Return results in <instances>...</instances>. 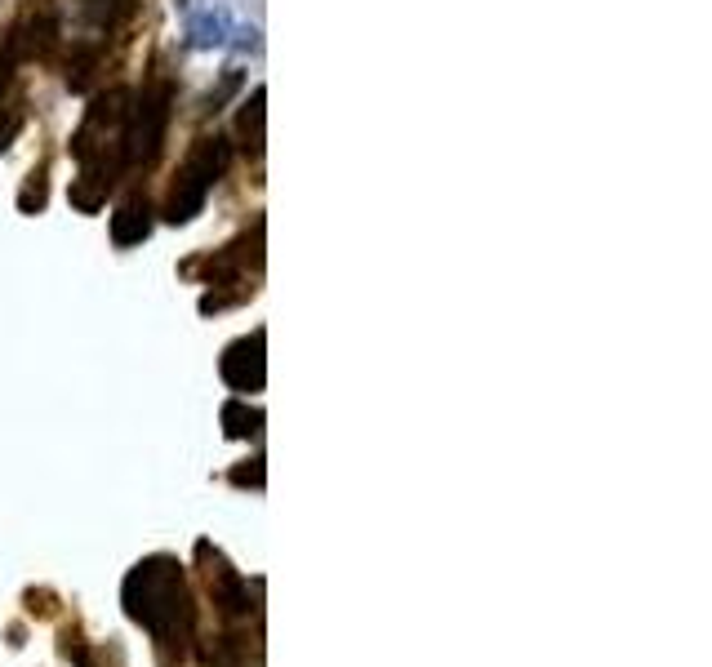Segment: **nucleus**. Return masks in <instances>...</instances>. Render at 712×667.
<instances>
[{
	"mask_svg": "<svg viewBox=\"0 0 712 667\" xmlns=\"http://www.w3.org/2000/svg\"><path fill=\"white\" fill-rule=\"evenodd\" d=\"M121 610L134 627H143L156 645V663L183 667L192 641L201 632V605H196L187 565L170 552L143 556L121 583Z\"/></svg>",
	"mask_w": 712,
	"mask_h": 667,
	"instance_id": "nucleus-1",
	"label": "nucleus"
},
{
	"mask_svg": "<svg viewBox=\"0 0 712 667\" xmlns=\"http://www.w3.org/2000/svg\"><path fill=\"white\" fill-rule=\"evenodd\" d=\"M192 570H196V583H201V592H205V601H210L214 623H219V627L259 619V601L250 596L245 574L236 570V565L227 561V556L210 539H201V543L192 547Z\"/></svg>",
	"mask_w": 712,
	"mask_h": 667,
	"instance_id": "nucleus-2",
	"label": "nucleus"
},
{
	"mask_svg": "<svg viewBox=\"0 0 712 667\" xmlns=\"http://www.w3.org/2000/svg\"><path fill=\"white\" fill-rule=\"evenodd\" d=\"M170 85L156 81L143 85L125 107V121H121V161L125 165H152L156 152L165 143V129H170Z\"/></svg>",
	"mask_w": 712,
	"mask_h": 667,
	"instance_id": "nucleus-3",
	"label": "nucleus"
},
{
	"mask_svg": "<svg viewBox=\"0 0 712 667\" xmlns=\"http://www.w3.org/2000/svg\"><path fill=\"white\" fill-rule=\"evenodd\" d=\"M227 161H232L227 138H196L192 152L183 156V169H178V183L170 192V205H165V218H170V223H192V218L201 214L205 196L219 183V174L227 169Z\"/></svg>",
	"mask_w": 712,
	"mask_h": 667,
	"instance_id": "nucleus-4",
	"label": "nucleus"
},
{
	"mask_svg": "<svg viewBox=\"0 0 712 667\" xmlns=\"http://www.w3.org/2000/svg\"><path fill=\"white\" fill-rule=\"evenodd\" d=\"M219 374H223V383L232 387V392H259V387H263V374H267V361H263V330H254L250 338H236V343L223 352Z\"/></svg>",
	"mask_w": 712,
	"mask_h": 667,
	"instance_id": "nucleus-5",
	"label": "nucleus"
},
{
	"mask_svg": "<svg viewBox=\"0 0 712 667\" xmlns=\"http://www.w3.org/2000/svg\"><path fill=\"white\" fill-rule=\"evenodd\" d=\"M58 654H63V659L72 663V667H107L103 654H98L94 645L85 641V632H81V623H76V619L58 627Z\"/></svg>",
	"mask_w": 712,
	"mask_h": 667,
	"instance_id": "nucleus-6",
	"label": "nucleus"
},
{
	"mask_svg": "<svg viewBox=\"0 0 712 667\" xmlns=\"http://www.w3.org/2000/svg\"><path fill=\"white\" fill-rule=\"evenodd\" d=\"M223 432L232 436V441H254V436L263 432V410H254L250 401H227L223 405Z\"/></svg>",
	"mask_w": 712,
	"mask_h": 667,
	"instance_id": "nucleus-7",
	"label": "nucleus"
},
{
	"mask_svg": "<svg viewBox=\"0 0 712 667\" xmlns=\"http://www.w3.org/2000/svg\"><path fill=\"white\" fill-rule=\"evenodd\" d=\"M147 232H152V209L138 205V201H134V205H125L121 214L112 218V241L121 245V250H125V245L147 241Z\"/></svg>",
	"mask_w": 712,
	"mask_h": 667,
	"instance_id": "nucleus-8",
	"label": "nucleus"
},
{
	"mask_svg": "<svg viewBox=\"0 0 712 667\" xmlns=\"http://www.w3.org/2000/svg\"><path fill=\"white\" fill-rule=\"evenodd\" d=\"M23 605H27V614H32V619H58V610H63V596H58L54 587H27Z\"/></svg>",
	"mask_w": 712,
	"mask_h": 667,
	"instance_id": "nucleus-9",
	"label": "nucleus"
},
{
	"mask_svg": "<svg viewBox=\"0 0 712 667\" xmlns=\"http://www.w3.org/2000/svg\"><path fill=\"white\" fill-rule=\"evenodd\" d=\"M227 23H223V14H205V18H192V45H201V49H214V45H223L227 41Z\"/></svg>",
	"mask_w": 712,
	"mask_h": 667,
	"instance_id": "nucleus-10",
	"label": "nucleus"
},
{
	"mask_svg": "<svg viewBox=\"0 0 712 667\" xmlns=\"http://www.w3.org/2000/svg\"><path fill=\"white\" fill-rule=\"evenodd\" d=\"M227 481L236 485V490H245V485H250V490H263V459H250V467H232V472H227Z\"/></svg>",
	"mask_w": 712,
	"mask_h": 667,
	"instance_id": "nucleus-11",
	"label": "nucleus"
},
{
	"mask_svg": "<svg viewBox=\"0 0 712 667\" xmlns=\"http://www.w3.org/2000/svg\"><path fill=\"white\" fill-rule=\"evenodd\" d=\"M18 205H23L27 214L45 205V169H36V174H32V183H27V192H23V201H18Z\"/></svg>",
	"mask_w": 712,
	"mask_h": 667,
	"instance_id": "nucleus-12",
	"label": "nucleus"
},
{
	"mask_svg": "<svg viewBox=\"0 0 712 667\" xmlns=\"http://www.w3.org/2000/svg\"><path fill=\"white\" fill-rule=\"evenodd\" d=\"M14 58H18V49L9 45L5 54H0V94H5V85H9V76H14Z\"/></svg>",
	"mask_w": 712,
	"mask_h": 667,
	"instance_id": "nucleus-13",
	"label": "nucleus"
},
{
	"mask_svg": "<svg viewBox=\"0 0 712 667\" xmlns=\"http://www.w3.org/2000/svg\"><path fill=\"white\" fill-rule=\"evenodd\" d=\"M14 134H18V116H9V121L0 125V152L9 147V138H14Z\"/></svg>",
	"mask_w": 712,
	"mask_h": 667,
	"instance_id": "nucleus-14",
	"label": "nucleus"
},
{
	"mask_svg": "<svg viewBox=\"0 0 712 667\" xmlns=\"http://www.w3.org/2000/svg\"><path fill=\"white\" fill-rule=\"evenodd\" d=\"M9 645H14V650L23 645V623H14V627H9Z\"/></svg>",
	"mask_w": 712,
	"mask_h": 667,
	"instance_id": "nucleus-15",
	"label": "nucleus"
}]
</instances>
